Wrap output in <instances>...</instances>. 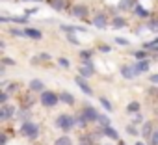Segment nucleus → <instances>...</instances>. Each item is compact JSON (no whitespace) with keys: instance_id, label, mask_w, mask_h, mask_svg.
<instances>
[{"instance_id":"nucleus-1","label":"nucleus","mask_w":158,"mask_h":145,"mask_svg":"<svg viewBox=\"0 0 158 145\" xmlns=\"http://www.w3.org/2000/svg\"><path fill=\"white\" fill-rule=\"evenodd\" d=\"M21 134H23L24 138H28V139H35V138L39 136V126H37L34 121L26 119V121H23V125H21Z\"/></svg>"},{"instance_id":"nucleus-2","label":"nucleus","mask_w":158,"mask_h":145,"mask_svg":"<svg viewBox=\"0 0 158 145\" xmlns=\"http://www.w3.org/2000/svg\"><path fill=\"white\" fill-rule=\"evenodd\" d=\"M39 101H41V104L45 108H54L60 102V95H56L54 91H43L41 97H39Z\"/></svg>"},{"instance_id":"nucleus-3","label":"nucleus","mask_w":158,"mask_h":145,"mask_svg":"<svg viewBox=\"0 0 158 145\" xmlns=\"http://www.w3.org/2000/svg\"><path fill=\"white\" fill-rule=\"evenodd\" d=\"M74 125H76V119L74 117H71V115H65V114H61V115H58L56 117V126L58 128H61V130H71V128H74Z\"/></svg>"},{"instance_id":"nucleus-4","label":"nucleus","mask_w":158,"mask_h":145,"mask_svg":"<svg viewBox=\"0 0 158 145\" xmlns=\"http://www.w3.org/2000/svg\"><path fill=\"white\" fill-rule=\"evenodd\" d=\"M74 84H76L78 88H80V89L84 91V95H89V97L93 95V89H91V86L88 84V80H86V78H84L82 75H78V77H74Z\"/></svg>"},{"instance_id":"nucleus-5","label":"nucleus","mask_w":158,"mask_h":145,"mask_svg":"<svg viewBox=\"0 0 158 145\" xmlns=\"http://www.w3.org/2000/svg\"><path fill=\"white\" fill-rule=\"evenodd\" d=\"M82 115L86 117V121H88V123H95V121H99V115H101V114H99L93 106H86V108H84V112H82Z\"/></svg>"},{"instance_id":"nucleus-6","label":"nucleus","mask_w":158,"mask_h":145,"mask_svg":"<svg viewBox=\"0 0 158 145\" xmlns=\"http://www.w3.org/2000/svg\"><path fill=\"white\" fill-rule=\"evenodd\" d=\"M121 75H123L125 80H134L139 72L134 69V65H123V67H121Z\"/></svg>"},{"instance_id":"nucleus-7","label":"nucleus","mask_w":158,"mask_h":145,"mask_svg":"<svg viewBox=\"0 0 158 145\" xmlns=\"http://www.w3.org/2000/svg\"><path fill=\"white\" fill-rule=\"evenodd\" d=\"M28 88H30V91H34V93H43V91H47V89H45V84H43L39 78H32L30 84H28Z\"/></svg>"},{"instance_id":"nucleus-8","label":"nucleus","mask_w":158,"mask_h":145,"mask_svg":"<svg viewBox=\"0 0 158 145\" xmlns=\"http://www.w3.org/2000/svg\"><path fill=\"white\" fill-rule=\"evenodd\" d=\"M93 72H95L93 63H91V61H84V63H82V67H80V75H82L84 78H89Z\"/></svg>"},{"instance_id":"nucleus-9","label":"nucleus","mask_w":158,"mask_h":145,"mask_svg":"<svg viewBox=\"0 0 158 145\" xmlns=\"http://www.w3.org/2000/svg\"><path fill=\"white\" fill-rule=\"evenodd\" d=\"M73 15H74L76 19H86V17H88V8H86L84 4H76V6L73 8Z\"/></svg>"},{"instance_id":"nucleus-10","label":"nucleus","mask_w":158,"mask_h":145,"mask_svg":"<svg viewBox=\"0 0 158 145\" xmlns=\"http://www.w3.org/2000/svg\"><path fill=\"white\" fill-rule=\"evenodd\" d=\"M24 37L39 41V39H43V34H41V30H37V28H30V26H28V28L24 30Z\"/></svg>"},{"instance_id":"nucleus-11","label":"nucleus","mask_w":158,"mask_h":145,"mask_svg":"<svg viewBox=\"0 0 158 145\" xmlns=\"http://www.w3.org/2000/svg\"><path fill=\"white\" fill-rule=\"evenodd\" d=\"M134 65V69L139 72V75H141V72H147L149 69H151V61L149 60H139V61H136V63H132Z\"/></svg>"},{"instance_id":"nucleus-12","label":"nucleus","mask_w":158,"mask_h":145,"mask_svg":"<svg viewBox=\"0 0 158 145\" xmlns=\"http://www.w3.org/2000/svg\"><path fill=\"white\" fill-rule=\"evenodd\" d=\"M15 114V108L13 106H2V108H0V119H2V121H6V119H10L11 115Z\"/></svg>"},{"instance_id":"nucleus-13","label":"nucleus","mask_w":158,"mask_h":145,"mask_svg":"<svg viewBox=\"0 0 158 145\" xmlns=\"http://www.w3.org/2000/svg\"><path fill=\"white\" fill-rule=\"evenodd\" d=\"M102 134H104V138H110V139H119V132H117L115 128H112V126L102 128Z\"/></svg>"},{"instance_id":"nucleus-14","label":"nucleus","mask_w":158,"mask_h":145,"mask_svg":"<svg viewBox=\"0 0 158 145\" xmlns=\"http://www.w3.org/2000/svg\"><path fill=\"white\" fill-rule=\"evenodd\" d=\"M93 24H95L97 28L104 30V28H106V24H108V21H106V17H104V15H95V19H93Z\"/></svg>"},{"instance_id":"nucleus-15","label":"nucleus","mask_w":158,"mask_h":145,"mask_svg":"<svg viewBox=\"0 0 158 145\" xmlns=\"http://www.w3.org/2000/svg\"><path fill=\"white\" fill-rule=\"evenodd\" d=\"M60 101H61V102H65V104H69V106H73V104H74V97H73L69 91H61V93H60Z\"/></svg>"},{"instance_id":"nucleus-16","label":"nucleus","mask_w":158,"mask_h":145,"mask_svg":"<svg viewBox=\"0 0 158 145\" xmlns=\"http://www.w3.org/2000/svg\"><path fill=\"white\" fill-rule=\"evenodd\" d=\"M60 30H61V32H76V30H78V32H84L86 28H84V26H69V24H61Z\"/></svg>"},{"instance_id":"nucleus-17","label":"nucleus","mask_w":158,"mask_h":145,"mask_svg":"<svg viewBox=\"0 0 158 145\" xmlns=\"http://www.w3.org/2000/svg\"><path fill=\"white\" fill-rule=\"evenodd\" d=\"M99 102H101V106H102L106 112H114V106H112L110 99H106V97H101V99H99Z\"/></svg>"},{"instance_id":"nucleus-18","label":"nucleus","mask_w":158,"mask_h":145,"mask_svg":"<svg viewBox=\"0 0 158 145\" xmlns=\"http://www.w3.org/2000/svg\"><path fill=\"white\" fill-rule=\"evenodd\" d=\"M132 11H134L138 17H141V19H143V17H149V11H145L139 4H134V10H132Z\"/></svg>"},{"instance_id":"nucleus-19","label":"nucleus","mask_w":158,"mask_h":145,"mask_svg":"<svg viewBox=\"0 0 158 145\" xmlns=\"http://www.w3.org/2000/svg\"><path fill=\"white\" fill-rule=\"evenodd\" d=\"M127 112H128V114H138V112H139V102H138V101H132V102H128V106H127Z\"/></svg>"},{"instance_id":"nucleus-20","label":"nucleus","mask_w":158,"mask_h":145,"mask_svg":"<svg viewBox=\"0 0 158 145\" xmlns=\"http://www.w3.org/2000/svg\"><path fill=\"white\" fill-rule=\"evenodd\" d=\"M48 4H50V8L56 10V11H61V10H63V0H48Z\"/></svg>"},{"instance_id":"nucleus-21","label":"nucleus","mask_w":158,"mask_h":145,"mask_svg":"<svg viewBox=\"0 0 158 145\" xmlns=\"http://www.w3.org/2000/svg\"><path fill=\"white\" fill-rule=\"evenodd\" d=\"M112 26H114V28H125V26H127V21H125L123 17H115V19L112 21Z\"/></svg>"},{"instance_id":"nucleus-22","label":"nucleus","mask_w":158,"mask_h":145,"mask_svg":"<svg viewBox=\"0 0 158 145\" xmlns=\"http://www.w3.org/2000/svg\"><path fill=\"white\" fill-rule=\"evenodd\" d=\"M141 134H143V138H149V136H152V125L147 121V123H143V130H141Z\"/></svg>"},{"instance_id":"nucleus-23","label":"nucleus","mask_w":158,"mask_h":145,"mask_svg":"<svg viewBox=\"0 0 158 145\" xmlns=\"http://www.w3.org/2000/svg\"><path fill=\"white\" fill-rule=\"evenodd\" d=\"M99 123H101V126L102 128H106V126H112V121H110V117L108 115H99Z\"/></svg>"},{"instance_id":"nucleus-24","label":"nucleus","mask_w":158,"mask_h":145,"mask_svg":"<svg viewBox=\"0 0 158 145\" xmlns=\"http://www.w3.org/2000/svg\"><path fill=\"white\" fill-rule=\"evenodd\" d=\"M54 145H71V138L69 136H61L54 141Z\"/></svg>"},{"instance_id":"nucleus-25","label":"nucleus","mask_w":158,"mask_h":145,"mask_svg":"<svg viewBox=\"0 0 158 145\" xmlns=\"http://www.w3.org/2000/svg\"><path fill=\"white\" fill-rule=\"evenodd\" d=\"M132 2H134V0H121V2H119V10H128V8L134 10Z\"/></svg>"},{"instance_id":"nucleus-26","label":"nucleus","mask_w":158,"mask_h":145,"mask_svg":"<svg viewBox=\"0 0 158 145\" xmlns=\"http://www.w3.org/2000/svg\"><path fill=\"white\" fill-rule=\"evenodd\" d=\"M11 19V23H17V24H26L28 23V17L24 15V17H10Z\"/></svg>"},{"instance_id":"nucleus-27","label":"nucleus","mask_w":158,"mask_h":145,"mask_svg":"<svg viewBox=\"0 0 158 145\" xmlns=\"http://www.w3.org/2000/svg\"><path fill=\"white\" fill-rule=\"evenodd\" d=\"M58 65H60L61 69H69V67H71V61H69L67 58H60V60H58Z\"/></svg>"},{"instance_id":"nucleus-28","label":"nucleus","mask_w":158,"mask_h":145,"mask_svg":"<svg viewBox=\"0 0 158 145\" xmlns=\"http://www.w3.org/2000/svg\"><path fill=\"white\" fill-rule=\"evenodd\" d=\"M80 56L84 58V61H91V56H93V52H91V50H80Z\"/></svg>"},{"instance_id":"nucleus-29","label":"nucleus","mask_w":158,"mask_h":145,"mask_svg":"<svg viewBox=\"0 0 158 145\" xmlns=\"http://www.w3.org/2000/svg\"><path fill=\"white\" fill-rule=\"evenodd\" d=\"M74 119H76V125H78V126H86V125H88V121H86V117H84L82 114L78 115V117H74Z\"/></svg>"},{"instance_id":"nucleus-30","label":"nucleus","mask_w":158,"mask_h":145,"mask_svg":"<svg viewBox=\"0 0 158 145\" xmlns=\"http://www.w3.org/2000/svg\"><path fill=\"white\" fill-rule=\"evenodd\" d=\"M10 34H11L13 37H24V32H23V30H19V28H11V30H10Z\"/></svg>"},{"instance_id":"nucleus-31","label":"nucleus","mask_w":158,"mask_h":145,"mask_svg":"<svg viewBox=\"0 0 158 145\" xmlns=\"http://www.w3.org/2000/svg\"><path fill=\"white\" fill-rule=\"evenodd\" d=\"M115 43H117V45H121V47H128V45H130V41H128V39H125V37H115Z\"/></svg>"},{"instance_id":"nucleus-32","label":"nucleus","mask_w":158,"mask_h":145,"mask_svg":"<svg viewBox=\"0 0 158 145\" xmlns=\"http://www.w3.org/2000/svg\"><path fill=\"white\" fill-rule=\"evenodd\" d=\"M8 99H10V93H8V91H2V93H0V102H2V106H6Z\"/></svg>"},{"instance_id":"nucleus-33","label":"nucleus","mask_w":158,"mask_h":145,"mask_svg":"<svg viewBox=\"0 0 158 145\" xmlns=\"http://www.w3.org/2000/svg\"><path fill=\"white\" fill-rule=\"evenodd\" d=\"M67 41H69V43H73V45H76V47L80 45V41H78V39H76V35H73V34H67Z\"/></svg>"},{"instance_id":"nucleus-34","label":"nucleus","mask_w":158,"mask_h":145,"mask_svg":"<svg viewBox=\"0 0 158 145\" xmlns=\"http://www.w3.org/2000/svg\"><path fill=\"white\" fill-rule=\"evenodd\" d=\"M134 58L139 61V60H147L145 58V50H138V52H134Z\"/></svg>"},{"instance_id":"nucleus-35","label":"nucleus","mask_w":158,"mask_h":145,"mask_svg":"<svg viewBox=\"0 0 158 145\" xmlns=\"http://www.w3.org/2000/svg\"><path fill=\"white\" fill-rule=\"evenodd\" d=\"M2 63H4V65H8V67H11V65H15V60H11V58H4V60H2Z\"/></svg>"},{"instance_id":"nucleus-36","label":"nucleus","mask_w":158,"mask_h":145,"mask_svg":"<svg viewBox=\"0 0 158 145\" xmlns=\"http://www.w3.org/2000/svg\"><path fill=\"white\" fill-rule=\"evenodd\" d=\"M99 50H101V52H104V54H108L112 48H110V45H101V47H99Z\"/></svg>"},{"instance_id":"nucleus-37","label":"nucleus","mask_w":158,"mask_h":145,"mask_svg":"<svg viewBox=\"0 0 158 145\" xmlns=\"http://www.w3.org/2000/svg\"><path fill=\"white\" fill-rule=\"evenodd\" d=\"M127 132H128L130 136H132V134H134V136L138 134V130H136V126H132V125H128V126H127Z\"/></svg>"},{"instance_id":"nucleus-38","label":"nucleus","mask_w":158,"mask_h":145,"mask_svg":"<svg viewBox=\"0 0 158 145\" xmlns=\"http://www.w3.org/2000/svg\"><path fill=\"white\" fill-rule=\"evenodd\" d=\"M147 28H151V30L158 28V21H149V23H147Z\"/></svg>"},{"instance_id":"nucleus-39","label":"nucleus","mask_w":158,"mask_h":145,"mask_svg":"<svg viewBox=\"0 0 158 145\" xmlns=\"http://www.w3.org/2000/svg\"><path fill=\"white\" fill-rule=\"evenodd\" d=\"M149 82H151V84H158V72H156V75H151V77H149Z\"/></svg>"},{"instance_id":"nucleus-40","label":"nucleus","mask_w":158,"mask_h":145,"mask_svg":"<svg viewBox=\"0 0 158 145\" xmlns=\"http://www.w3.org/2000/svg\"><path fill=\"white\" fill-rule=\"evenodd\" d=\"M11 19L10 17H6V15H2V17H0V23H2V24H6V23H10Z\"/></svg>"},{"instance_id":"nucleus-41","label":"nucleus","mask_w":158,"mask_h":145,"mask_svg":"<svg viewBox=\"0 0 158 145\" xmlns=\"http://www.w3.org/2000/svg\"><path fill=\"white\" fill-rule=\"evenodd\" d=\"M152 145H158V132L152 134Z\"/></svg>"},{"instance_id":"nucleus-42","label":"nucleus","mask_w":158,"mask_h":145,"mask_svg":"<svg viewBox=\"0 0 158 145\" xmlns=\"http://www.w3.org/2000/svg\"><path fill=\"white\" fill-rule=\"evenodd\" d=\"M39 58H41V60H50V54H47V52H43V54H39Z\"/></svg>"},{"instance_id":"nucleus-43","label":"nucleus","mask_w":158,"mask_h":145,"mask_svg":"<svg viewBox=\"0 0 158 145\" xmlns=\"http://www.w3.org/2000/svg\"><path fill=\"white\" fill-rule=\"evenodd\" d=\"M0 138H2V139H0V145H6V141H8V138H6V136H0Z\"/></svg>"},{"instance_id":"nucleus-44","label":"nucleus","mask_w":158,"mask_h":145,"mask_svg":"<svg viewBox=\"0 0 158 145\" xmlns=\"http://www.w3.org/2000/svg\"><path fill=\"white\" fill-rule=\"evenodd\" d=\"M30 2H43V0H30Z\"/></svg>"},{"instance_id":"nucleus-45","label":"nucleus","mask_w":158,"mask_h":145,"mask_svg":"<svg viewBox=\"0 0 158 145\" xmlns=\"http://www.w3.org/2000/svg\"><path fill=\"white\" fill-rule=\"evenodd\" d=\"M136 145H143V143H141V141H138V143H136Z\"/></svg>"},{"instance_id":"nucleus-46","label":"nucleus","mask_w":158,"mask_h":145,"mask_svg":"<svg viewBox=\"0 0 158 145\" xmlns=\"http://www.w3.org/2000/svg\"><path fill=\"white\" fill-rule=\"evenodd\" d=\"M80 145H86V143H80Z\"/></svg>"}]
</instances>
